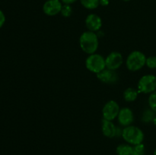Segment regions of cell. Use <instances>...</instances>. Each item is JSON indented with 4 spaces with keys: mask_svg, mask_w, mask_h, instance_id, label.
I'll use <instances>...</instances> for the list:
<instances>
[{
    "mask_svg": "<svg viewBox=\"0 0 156 155\" xmlns=\"http://www.w3.org/2000/svg\"><path fill=\"white\" fill-rule=\"evenodd\" d=\"M123 62V57L122 54L119 52H111L106 58H105V64L106 68L116 71L122 65Z\"/></svg>",
    "mask_w": 156,
    "mask_h": 155,
    "instance_id": "ba28073f",
    "label": "cell"
},
{
    "mask_svg": "<svg viewBox=\"0 0 156 155\" xmlns=\"http://www.w3.org/2000/svg\"><path fill=\"white\" fill-rule=\"evenodd\" d=\"M99 81L105 84H114L118 80V74L114 70L105 68L100 73L97 74Z\"/></svg>",
    "mask_w": 156,
    "mask_h": 155,
    "instance_id": "8fae6325",
    "label": "cell"
},
{
    "mask_svg": "<svg viewBox=\"0 0 156 155\" xmlns=\"http://www.w3.org/2000/svg\"><path fill=\"white\" fill-rule=\"evenodd\" d=\"M146 65L150 69H155L156 68V56H152L146 58Z\"/></svg>",
    "mask_w": 156,
    "mask_h": 155,
    "instance_id": "d6986e66",
    "label": "cell"
},
{
    "mask_svg": "<svg viewBox=\"0 0 156 155\" xmlns=\"http://www.w3.org/2000/svg\"><path fill=\"white\" fill-rule=\"evenodd\" d=\"M123 1H124V2H129V1H130V0H123Z\"/></svg>",
    "mask_w": 156,
    "mask_h": 155,
    "instance_id": "cb8c5ba5",
    "label": "cell"
},
{
    "mask_svg": "<svg viewBox=\"0 0 156 155\" xmlns=\"http://www.w3.org/2000/svg\"><path fill=\"white\" fill-rule=\"evenodd\" d=\"M117 120L119 124L123 127L130 126L134 120L133 112L129 107L120 108V112L117 115Z\"/></svg>",
    "mask_w": 156,
    "mask_h": 155,
    "instance_id": "30bf717a",
    "label": "cell"
},
{
    "mask_svg": "<svg viewBox=\"0 0 156 155\" xmlns=\"http://www.w3.org/2000/svg\"><path fill=\"white\" fill-rule=\"evenodd\" d=\"M62 5L60 0H46L43 5V12L47 16H55L60 14Z\"/></svg>",
    "mask_w": 156,
    "mask_h": 155,
    "instance_id": "52a82bcc",
    "label": "cell"
},
{
    "mask_svg": "<svg viewBox=\"0 0 156 155\" xmlns=\"http://www.w3.org/2000/svg\"><path fill=\"white\" fill-rule=\"evenodd\" d=\"M101 132L105 137L108 138H113L117 135L118 129L116 127L113 121H109L105 119L101 120Z\"/></svg>",
    "mask_w": 156,
    "mask_h": 155,
    "instance_id": "7c38bea8",
    "label": "cell"
},
{
    "mask_svg": "<svg viewBox=\"0 0 156 155\" xmlns=\"http://www.w3.org/2000/svg\"><path fill=\"white\" fill-rule=\"evenodd\" d=\"M139 91L133 88H128L123 92V99L126 102H134L137 99Z\"/></svg>",
    "mask_w": 156,
    "mask_h": 155,
    "instance_id": "4fadbf2b",
    "label": "cell"
},
{
    "mask_svg": "<svg viewBox=\"0 0 156 155\" xmlns=\"http://www.w3.org/2000/svg\"><path fill=\"white\" fill-rule=\"evenodd\" d=\"M85 67L91 72L98 74L106 68L105 58L96 53L88 55L85 59Z\"/></svg>",
    "mask_w": 156,
    "mask_h": 155,
    "instance_id": "277c9868",
    "label": "cell"
},
{
    "mask_svg": "<svg viewBox=\"0 0 156 155\" xmlns=\"http://www.w3.org/2000/svg\"><path fill=\"white\" fill-rule=\"evenodd\" d=\"M132 152L133 145L127 143L120 144L116 148V153L117 155H132Z\"/></svg>",
    "mask_w": 156,
    "mask_h": 155,
    "instance_id": "5bb4252c",
    "label": "cell"
},
{
    "mask_svg": "<svg viewBox=\"0 0 156 155\" xmlns=\"http://www.w3.org/2000/svg\"><path fill=\"white\" fill-rule=\"evenodd\" d=\"M85 24L88 30L97 32L101 28L103 22L101 18L99 15H98L97 14L91 13L87 15L85 20Z\"/></svg>",
    "mask_w": 156,
    "mask_h": 155,
    "instance_id": "9c48e42d",
    "label": "cell"
},
{
    "mask_svg": "<svg viewBox=\"0 0 156 155\" xmlns=\"http://www.w3.org/2000/svg\"><path fill=\"white\" fill-rule=\"evenodd\" d=\"M110 1L109 0H100V5L104 6V7H106L109 5Z\"/></svg>",
    "mask_w": 156,
    "mask_h": 155,
    "instance_id": "7402d4cb",
    "label": "cell"
},
{
    "mask_svg": "<svg viewBox=\"0 0 156 155\" xmlns=\"http://www.w3.org/2000/svg\"><path fill=\"white\" fill-rule=\"evenodd\" d=\"M120 109V107L117 102L113 100H109L104 105L102 109L103 119L109 121H114L116 118H117Z\"/></svg>",
    "mask_w": 156,
    "mask_h": 155,
    "instance_id": "8992f818",
    "label": "cell"
},
{
    "mask_svg": "<svg viewBox=\"0 0 156 155\" xmlns=\"http://www.w3.org/2000/svg\"><path fill=\"white\" fill-rule=\"evenodd\" d=\"M5 23V15L2 11L0 10V28L3 27Z\"/></svg>",
    "mask_w": 156,
    "mask_h": 155,
    "instance_id": "ffe728a7",
    "label": "cell"
},
{
    "mask_svg": "<svg viewBox=\"0 0 156 155\" xmlns=\"http://www.w3.org/2000/svg\"><path fill=\"white\" fill-rule=\"evenodd\" d=\"M60 14L64 18H69L73 14V8H72L71 5H62Z\"/></svg>",
    "mask_w": 156,
    "mask_h": 155,
    "instance_id": "e0dca14e",
    "label": "cell"
},
{
    "mask_svg": "<svg viewBox=\"0 0 156 155\" xmlns=\"http://www.w3.org/2000/svg\"><path fill=\"white\" fill-rule=\"evenodd\" d=\"M146 56L143 52L134 50L128 55L126 59V66L130 71H137L146 65Z\"/></svg>",
    "mask_w": 156,
    "mask_h": 155,
    "instance_id": "3957f363",
    "label": "cell"
},
{
    "mask_svg": "<svg viewBox=\"0 0 156 155\" xmlns=\"http://www.w3.org/2000/svg\"><path fill=\"white\" fill-rule=\"evenodd\" d=\"M81 5L85 9L88 10H94L100 5V0H79Z\"/></svg>",
    "mask_w": 156,
    "mask_h": 155,
    "instance_id": "9a60e30c",
    "label": "cell"
},
{
    "mask_svg": "<svg viewBox=\"0 0 156 155\" xmlns=\"http://www.w3.org/2000/svg\"><path fill=\"white\" fill-rule=\"evenodd\" d=\"M146 154V147L143 143L133 146L132 155H145Z\"/></svg>",
    "mask_w": 156,
    "mask_h": 155,
    "instance_id": "2e32d148",
    "label": "cell"
},
{
    "mask_svg": "<svg viewBox=\"0 0 156 155\" xmlns=\"http://www.w3.org/2000/svg\"><path fill=\"white\" fill-rule=\"evenodd\" d=\"M62 2V4H66V5H72L73 3L76 2L78 0H60Z\"/></svg>",
    "mask_w": 156,
    "mask_h": 155,
    "instance_id": "44dd1931",
    "label": "cell"
},
{
    "mask_svg": "<svg viewBox=\"0 0 156 155\" xmlns=\"http://www.w3.org/2000/svg\"><path fill=\"white\" fill-rule=\"evenodd\" d=\"M121 136L126 143L133 146L142 144L144 141V133L143 130L133 125L126 126L122 129Z\"/></svg>",
    "mask_w": 156,
    "mask_h": 155,
    "instance_id": "7a4b0ae2",
    "label": "cell"
},
{
    "mask_svg": "<svg viewBox=\"0 0 156 155\" xmlns=\"http://www.w3.org/2000/svg\"><path fill=\"white\" fill-rule=\"evenodd\" d=\"M79 42L82 51L88 55L95 53L98 49V36L95 32L90 30L83 32L79 37Z\"/></svg>",
    "mask_w": 156,
    "mask_h": 155,
    "instance_id": "6da1fadb",
    "label": "cell"
},
{
    "mask_svg": "<svg viewBox=\"0 0 156 155\" xmlns=\"http://www.w3.org/2000/svg\"><path fill=\"white\" fill-rule=\"evenodd\" d=\"M148 103H149V106L152 109V110L156 112V91L150 94L149 99H148Z\"/></svg>",
    "mask_w": 156,
    "mask_h": 155,
    "instance_id": "ac0fdd59",
    "label": "cell"
},
{
    "mask_svg": "<svg viewBox=\"0 0 156 155\" xmlns=\"http://www.w3.org/2000/svg\"><path fill=\"white\" fill-rule=\"evenodd\" d=\"M153 155H156V148L155 149V150H154V153H153Z\"/></svg>",
    "mask_w": 156,
    "mask_h": 155,
    "instance_id": "603a6c76",
    "label": "cell"
},
{
    "mask_svg": "<svg viewBox=\"0 0 156 155\" xmlns=\"http://www.w3.org/2000/svg\"><path fill=\"white\" fill-rule=\"evenodd\" d=\"M137 90L142 94H152L156 91V76L152 74L142 76L138 81Z\"/></svg>",
    "mask_w": 156,
    "mask_h": 155,
    "instance_id": "5b68a950",
    "label": "cell"
}]
</instances>
